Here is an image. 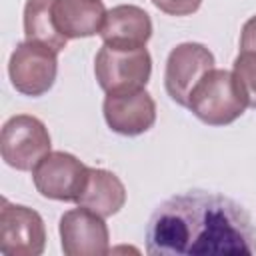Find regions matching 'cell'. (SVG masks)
Listing matches in <instances>:
<instances>
[{"label":"cell","mask_w":256,"mask_h":256,"mask_svg":"<svg viewBox=\"0 0 256 256\" xmlns=\"http://www.w3.org/2000/svg\"><path fill=\"white\" fill-rule=\"evenodd\" d=\"M146 252L152 256L254 254L256 230L248 212L214 192H186L164 200L150 216Z\"/></svg>","instance_id":"cell-1"},{"label":"cell","mask_w":256,"mask_h":256,"mask_svg":"<svg viewBox=\"0 0 256 256\" xmlns=\"http://www.w3.org/2000/svg\"><path fill=\"white\" fill-rule=\"evenodd\" d=\"M186 108L208 126H226L240 118L248 104L234 72L212 68L194 86Z\"/></svg>","instance_id":"cell-2"},{"label":"cell","mask_w":256,"mask_h":256,"mask_svg":"<svg viewBox=\"0 0 256 256\" xmlns=\"http://www.w3.org/2000/svg\"><path fill=\"white\" fill-rule=\"evenodd\" d=\"M50 152V134L42 120L30 114H16L8 118L0 132L2 160L20 172L34 170V166Z\"/></svg>","instance_id":"cell-3"},{"label":"cell","mask_w":256,"mask_h":256,"mask_svg":"<svg viewBox=\"0 0 256 256\" xmlns=\"http://www.w3.org/2000/svg\"><path fill=\"white\" fill-rule=\"evenodd\" d=\"M58 52L52 48L24 40L16 44L8 60V76L12 86L26 96H42L46 94L58 72Z\"/></svg>","instance_id":"cell-4"},{"label":"cell","mask_w":256,"mask_h":256,"mask_svg":"<svg viewBox=\"0 0 256 256\" xmlns=\"http://www.w3.org/2000/svg\"><path fill=\"white\" fill-rule=\"evenodd\" d=\"M152 58L146 48L118 50L102 46L94 58V74L104 92L144 88L150 80Z\"/></svg>","instance_id":"cell-5"},{"label":"cell","mask_w":256,"mask_h":256,"mask_svg":"<svg viewBox=\"0 0 256 256\" xmlns=\"http://www.w3.org/2000/svg\"><path fill=\"white\" fill-rule=\"evenodd\" d=\"M46 246L42 216L22 204L0 200V254L2 256H40Z\"/></svg>","instance_id":"cell-6"},{"label":"cell","mask_w":256,"mask_h":256,"mask_svg":"<svg viewBox=\"0 0 256 256\" xmlns=\"http://www.w3.org/2000/svg\"><path fill=\"white\" fill-rule=\"evenodd\" d=\"M90 168L84 166L74 154L48 152L32 170L36 190L50 200L76 202L86 186Z\"/></svg>","instance_id":"cell-7"},{"label":"cell","mask_w":256,"mask_h":256,"mask_svg":"<svg viewBox=\"0 0 256 256\" xmlns=\"http://www.w3.org/2000/svg\"><path fill=\"white\" fill-rule=\"evenodd\" d=\"M214 68V54L198 42H182L170 50L164 72V86L168 96L180 104L188 106V98L194 86L202 80L206 72Z\"/></svg>","instance_id":"cell-8"},{"label":"cell","mask_w":256,"mask_h":256,"mask_svg":"<svg viewBox=\"0 0 256 256\" xmlns=\"http://www.w3.org/2000/svg\"><path fill=\"white\" fill-rule=\"evenodd\" d=\"M60 242L66 256H104L110 250V234L104 216L78 206L60 218Z\"/></svg>","instance_id":"cell-9"},{"label":"cell","mask_w":256,"mask_h":256,"mask_svg":"<svg viewBox=\"0 0 256 256\" xmlns=\"http://www.w3.org/2000/svg\"><path fill=\"white\" fill-rule=\"evenodd\" d=\"M102 110L106 124L124 136H138L156 122V102L144 88L106 92Z\"/></svg>","instance_id":"cell-10"},{"label":"cell","mask_w":256,"mask_h":256,"mask_svg":"<svg viewBox=\"0 0 256 256\" xmlns=\"http://www.w3.org/2000/svg\"><path fill=\"white\" fill-rule=\"evenodd\" d=\"M100 36L106 46L118 50L144 48L152 36V20L144 8L134 4H120L106 12Z\"/></svg>","instance_id":"cell-11"},{"label":"cell","mask_w":256,"mask_h":256,"mask_svg":"<svg viewBox=\"0 0 256 256\" xmlns=\"http://www.w3.org/2000/svg\"><path fill=\"white\" fill-rule=\"evenodd\" d=\"M106 12L102 0H54L56 28L68 40L100 34Z\"/></svg>","instance_id":"cell-12"},{"label":"cell","mask_w":256,"mask_h":256,"mask_svg":"<svg viewBox=\"0 0 256 256\" xmlns=\"http://www.w3.org/2000/svg\"><path fill=\"white\" fill-rule=\"evenodd\" d=\"M126 202V188L122 180L104 168H90L86 186L76 200L78 206L90 208L96 214L108 218L116 214Z\"/></svg>","instance_id":"cell-13"},{"label":"cell","mask_w":256,"mask_h":256,"mask_svg":"<svg viewBox=\"0 0 256 256\" xmlns=\"http://www.w3.org/2000/svg\"><path fill=\"white\" fill-rule=\"evenodd\" d=\"M26 40L44 44L54 52L66 48L68 38L60 34L54 22V0H26L24 4Z\"/></svg>","instance_id":"cell-14"},{"label":"cell","mask_w":256,"mask_h":256,"mask_svg":"<svg viewBox=\"0 0 256 256\" xmlns=\"http://www.w3.org/2000/svg\"><path fill=\"white\" fill-rule=\"evenodd\" d=\"M232 72L244 92L246 104L250 108H256V52L240 50V54L234 60Z\"/></svg>","instance_id":"cell-15"},{"label":"cell","mask_w":256,"mask_h":256,"mask_svg":"<svg viewBox=\"0 0 256 256\" xmlns=\"http://www.w3.org/2000/svg\"><path fill=\"white\" fill-rule=\"evenodd\" d=\"M152 4L164 12V14H170V16H188V14H194L202 0H152Z\"/></svg>","instance_id":"cell-16"},{"label":"cell","mask_w":256,"mask_h":256,"mask_svg":"<svg viewBox=\"0 0 256 256\" xmlns=\"http://www.w3.org/2000/svg\"><path fill=\"white\" fill-rule=\"evenodd\" d=\"M240 50H254L256 52V16L246 20L240 34Z\"/></svg>","instance_id":"cell-17"}]
</instances>
